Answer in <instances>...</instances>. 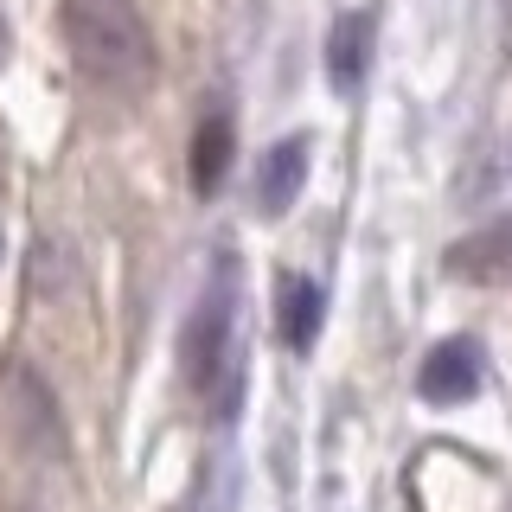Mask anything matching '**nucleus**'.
<instances>
[{
  "mask_svg": "<svg viewBox=\"0 0 512 512\" xmlns=\"http://www.w3.org/2000/svg\"><path fill=\"white\" fill-rule=\"evenodd\" d=\"M320 320H327V288L314 276H288L282 282V308H276V327H282V346L288 352H308Z\"/></svg>",
  "mask_w": 512,
  "mask_h": 512,
  "instance_id": "nucleus-7",
  "label": "nucleus"
},
{
  "mask_svg": "<svg viewBox=\"0 0 512 512\" xmlns=\"http://www.w3.org/2000/svg\"><path fill=\"white\" fill-rule=\"evenodd\" d=\"M416 391H423V404H468L480 391V346L468 333H461V340H442L423 359V372H416Z\"/></svg>",
  "mask_w": 512,
  "mask_h": 512,
  "instance_id": "nucleus-3",
  "label": "nucleus"
},
{
  "mask_svg": "<svg viewBox=\"0 0 512 512\" xmlns=\"http://www.w3.org/2000/svg\"><path fill=\"white\" fill-rule=\"evenodd\" d=\"M308 160H314L308 135H282L276 148L256 160V212L282 218L288 205L301 199V186H308Z\"/></svg>",
  "mask_w": 512,
  "mask_h": 512,
  "instance_id": "nucleus-4",
  "label": "nucleus"
},
{
  "mask_svg": "<svg viewBox=\"0 0 512 512\" xmlns=\"http://www.w3.org/2000/svg\"><path fill=\"white\" fill-rule=\"evenodd\" d=\"M58 20H64V45H71L77 71L103 90H148L160 58H154V32L141 20L135 0H58Z\"/></svg>",
  "mask_w": 512,
  "mask_h": 512,
  "instance_id": "nucleus-1",
  "label": "nucleus"
},
{
  "mask_svg": "<svg viewBox=\"0 0 512 512\" xmlns=\"http://www.w3.org/2000/svg\"><path fill=\"white\" fill-rule=\"evenodd\" d=\"M372 39H378V20L365 7H352V13L333 20V32H327V77H333L340 96H352L365 84V71H372Z\"/></svg>",
  "mask_w": 512,
  "mask_h": 512,
  "instance_id": "nucleus-5",
  "label": "nucleus"
},
{
  "mask_svg": "<svg viewBox=\"0 0 512 512\" xmlns=\"http://www.w3.org/2000/svg\"><path fill=\"white\" fill-rule=\"evenodd\" d=\"M7 410H13V429H20V442L32 455H64V429H58V410H52V391H45L39 378L13 372V391H7Z\"/></svg>",
  "mask_w": 512,
  "mask_h": 512,
  "instance_id": "nucleus-6",
  "label": "nucleus"
},
{
  "mask_svg": "<svg viewBox=\"0 0 512 512\" xmlns=\"http://www.w3.org/2000/svg\"><path fill=\"white\" fill-rule=\"evenodd\" d=\"M7 52H13V32H7V13H0V64H7Z\"/></svg>",
  "mask_w": 512,
  "mask_h": 512,
  "instance_id": "nucleus-10",
  "label": "nucleus"
},
{
  "mask_svg": "<svg viewBox=\"0 0 512 512\" xmlns=\"http://www.w3.org/2000/svg\"><path fill=\"white\" fill-rule=\"evenodd\" d=\"M448 269H461V276H474V282H506L512 276V218L506 224H493V231H480L468 237V244H455L448 250Z\"/></svg>",
  "mask_w": 512,
  "mask_h": 512,
  "instance_id": "nucleus-8",
  "label": "nucleus"
},
{
  "mask_svg": "<svg viewBox=\"0 0 512 512\" xmlns=\"http://www.w3.org/2000/svg\"><path fill=\"white\" fill-rule=\"evenodd\" d=\"M231 263L218 269V282L205 288V301L186 320V340H180V372L192 384V397L212 410L237 404V340H231Z\"/></svg>",
  "mask_w": 512,
  "mask_h": 512,
  "instance_id": "nucleus-2",
  "label": "nucleus"
},
{
  "mask_svg": "<svg viewBox=\"0 0 512 512\" xmlns=\"http://www.w3.org/2000/svg\"><path fill=\"white\" fill-rule=\"evenodd\" d=\"M231 148H237V135H231V116H205L199 128H192V186L199 192H218L224 186V173H231Z\"/></svg>",
  "mask_w": 512,
  "mask_h": 512,
  "instance_id": "nucleus-9",
  "label": "nucleus"
}]
</instances>
